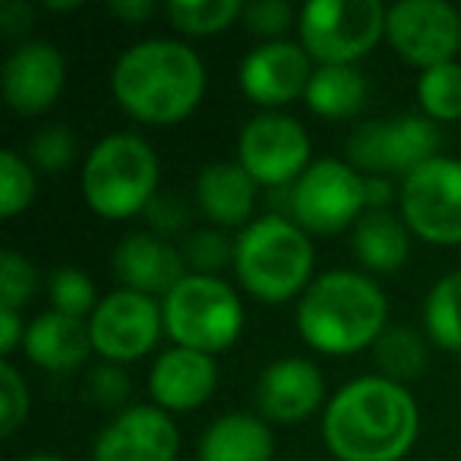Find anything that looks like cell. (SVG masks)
Instances as JSON below:
<instances>
[{"label": "cell", "mask_w": 461, "mask_h": 461, "mask_svg": "<svg viewBox=\"0 0 461 461\" xmlns=\"http://www.w3.org/2000/svg\"><path fill=\"white\" fill-rule=\"evenodd\" d=\"M417 436V398L379 373L345 383L322 411V442L335 461H402Z\"/></svg>", "instance_id": "1"}, {"label": "cell", "mask_w": 461, "mask_h": 461, "mask_svg": "<svg viewBox=\"0 0 461 461\" xmlns=\"http://www.w3.org/2000/svg\"><path fill=\"white\" fill-rule=\"evenodd\" d=\"M111 98L117 108L146 127L184 123L203 104L209 77L199 51L184 39H142L111 67Z\"/></svg>", "instance_id": "2"}, {"label": "cell", "mask_w": 461, "mask_h": 461, "mask_svg": "<svg viewBox=\"0 0 461 461\" xmlns=\"http://www.w3.org/2000/svg\"><path fill=\"white\" fill-rule=\"evenodd\" d=\"M294 326L303 345L326 357L373 351L392 326L389 297L373 276L360 269H329L313 278L294 307Z\"/></svg>", "instance_id": "3"}, {"label": "cell", "mask_w": 461, "mask_h": 461, "mask_svg": "<svg viewBox=\"0 0 461 461\" xmlns=\"http://www.w3.org/2000/svg\"><path fill=\"white\" fill-rule=\"evenodd\" d=\"M234 278L259 303L301 301L316 278L313 238L288 215L253 218L234 238Z\"/></svg>", "instance_id": "4"}, {"label": "cell", "mask_w": 461, "mask_h": 461, "mask_svg": "<svg viewBox=\"0 0 461 461\" xmlns=\"http://www.w3.org/2000/svg\"><path fill=\"white\" fill-rule=\"evenodd\" d=\"M161 161L152 142L130 130H117L86 152L79 171V190L104 221H127L149 209L161 193Z\"/></svg>", "instance_id": "5"}, {"label": "cell", "mask_w": 461, "mask_h": 461, "mask_svg": "<svg viewBox=\"0 0 461 461\" xmlns=\"http://www.w3.org/2000/svg\"><path fill=\"white\" fill-rule=\"evenodd\" d=\"M161 316H165V339H171V345L212 357L228 351L240 339L247 322L238 288L221 276H196V272H186L177 288L161 297Z\"/></svg>", "instance_id": "6"}, {"label": "cell", "mask_w": 461, "mask_h": 461, "mask_svg": "<svg viewBox=\"0 0 461 461\" xmlns=\"http://www.w3.org/2000/svg\"><path fill=\"white\" fill-rule=\"evenodd\" d=\"M385 16L379 0H310L297 16V41L316 67H357L385 41Z\"/></svg>", "instance_id": "7"}, {"label": "cell", "mask_w": 461, "mask_h": 461, "mask_svg": "<svg viewBox=\"0 0 461 461\" xmlns=\"http://www.w3.org/2000/svg\"><path fill=\"white\" fill-rule=\"evenodd\" d=\"M442 136L433 121L420 111L360 121L345 140V161L364 177H398L427 165L439 155Z\"/></svg>", "instance_id": "8"}, {"label": "cell", "mask_w": 461, "mask_h": 461, "mask_svg": "<svg viewBox=\"0 0 461 461\" xmlns=\"http://www.w3.org/2000/svg\"><path fill=\"white\" fill-rule=\"evenodd\" d=\"M366 215V177L345 158H316L291 186V218L310 238L354 230Z\"/></svg>", "instance_id": "9"}, {"label": "cell", "mask_w": 461, "mask_h": 461, "mask_svg": "<svg viewBox=\"0 0 461 461\" xmlns=\"http://www.w3.org/2000/svg\"><path fill=\"white\" fill-rule=\"evenodd\" d=\"M398 215L429 247H461V158L436 155L398 184Z\"/></svg>", "instance_id": "10"}, {"label": "cell", "mask_w": 461, "mask_h": 461, "mask_svg": "<svg viewBox=\"0 0 461 461\" xmlns=\"http://www.w3.org/2000/svg\"><path fill=\"white\" fill-rule=\"evenodd\" d=\"M238 165L259 190H285L313 165V142L288 111H257L238 133Z\"/></svg>", "instance_id": "11"}, {"label": "cell", "mask_w": 461, "mask_h": 461, "mask_svg": "<svg viewBox=\"0 0 461 461\" xmlns=\"http://www.w3.org/2000/svg\"><path fill=\"white\" fill-rule=\"evenodd\" d=\"M86 322H89L92 351L104 364H117V366L140 364L165 339L161 301L127 288L108 291L98 301L95 313Z\"/></svg>", "instance_id": "12"}, {"label": "cell", "mask_w": 461, "mask_h": 461, "mask_svg": "<svg viewBox=\"0 0 461 461\" xmlns=\"http://www.w3.org/2000/svg\"><path fill=\"white\" fill-rule=\"evenodd\" d=\"M385 41L420 73L458 60L461 10L446 0H398L385 16Z\"/></svg>", "instance_id": "13"}, {"label": "cell", "mask_w": 461, "mask_h": 461, "mask_svg": "<svg viewBox=\"0 0 461 461\" xmlns=\"http://www.w3.org/2000/svg\"><path fill=\"white\" fill-rule=\"evenodd\" d=\"M316 64L301 41H259L238 67V86L259 111H285L307 95Z\"/></svg>", "instance_id": "14"}, {"label": "cell", "mask_w": 461, "mask_h": 461, "mask_svg": "<svg viewBox=\"0 0 461 461\" xmlns=\"http://www.w3.org/2000/svg\"><path fill=\"white\" fill-rule=\"evenodd\" d=\"M67 86V60L54 41H16L0 67L4 102L16 117H41L58 104Z\"/></svg>", "instance_id": "15"}, {"label": "cell", "mask_w": 461, "mask_h": 461, "mask_svg": "<svg viewBox=\"0 0 461 461\" xmlns=\"http://www.w3.org/2000/svg\"><path fill=\"white\" fill-rule=\"evenodd\" d=\"M180 429L155 404H130L92 442V461H177Z\"/></svg>", "instance_id": "16"}, {"label": "cell", "mask_w": 461, "mask_h": 461, "mask_svg": "<svg viewBox=\"0 0 461 461\" xmlns=\"http://www.w3.org/2000/svg\"><path fill=\"white\" fill-rule=\"evenodd\" d=\"M257 414L266 423H303L326 411L329 389L322 370L310 357H278L257 379Z\"/></svg>", "instance_id": "17"}, {"label": "cell", "mask_w": 461, "mask_h": 461, "mask_svg": "<svg viewBox=\"0 0 461 461\" xmlns=\"http://www.w3.org/2000/svg\"><path fill=\"white\" fill-rule=\"evenodd\" d=\"M111 272L121 288L161 301L186 276V263L180 244L174 240L158 238L152 230H130L114 244Z\"/></svg>", "instance_id": "18"}, {"label": "cell", "mask_w": 461, "mask_h": 461, "mask_svg": "<svg viewBox=\"0 0 461 461\" xmlns=\"http://www.w3.org/2000/svg\"><path fill=\"white\" fill-rule=\"evenodd\" d=\"M149 395L152 404L167 414H190L203 408L218 389V364L212 354L171 345L152 360L149 370Z\"/></svg>", "instance_id": "19"}, {"label": "cell", "mask_w": 461, "mask_h": 461, "mask_svg": "<svg viewBox=\"0 0 461 461\" xmlns=\"http://www.w3.org/2000/svg\"><path fill=\"white\" fill-rule=\"evenodd\" d=\"M196 215L205 218L209 228L244 230L253 221L259 205V186L244 167L234 161H212L196 174L193 184Z\"/></svg>", "instance_id": "20"}, {"label": "cell", "mask_w": 461, "mask_h": 461, "mask_svg": "<svg viewBox=\"0 0 461 461\" xmlns=\"http://www.w3.org/2000/svg\"><path fill=\"white\" fill-rule=\"evenodd\" d=\"M23 351H26L29 364L45 373H73L89 360V354H95L89 339V322L73 320L58 310H45L29 322Z\"/></svg>", "instance_id": "21"}, {"label": "cell", "mask_w": 461, "mask_h": 461, "mask_svg": "<svg viewBox=\"0 0 461 461\" xmlns=\"http://www.w3.org/2000/svg\"><path fill=\"white\" fill-rule=\"evenodd\" d=\"M196 461H276L272 423L250 411H230L205 427Z\"/></svg>", "instance_id": "22"}, {"label": "cell", "mask_w": 461, "mask_h": 461, "mask_svg": "<svg viewBox=\"0 0 461 461\" xmlns=\"http://www.w3.org/2000/svg\"><path fill=\"white\" fill-rule=\"evenodd\" d=\"M411 238L398 212H366L351 230V253L366 276H392L408 263Z\"/></svg>", "instance_id": "23"}, {"label": "cell", "mask_w": 461, "mask_h": 461, "mask_svg": "<svg viewBox=\"0 0 461 461\" xmlns=\"http://www.w3.org/2000/svg\"><path fill=\"white\" fill-rule=\"evenodd\" d=\"M370 83L357 67H316L303 104L322 121H354L366 108Z\"/></svg>", "instance_id": "24"}, {"label": "cell", "mask_w": 461, "mask_h": 461, "mask_svg": "<svg viewBox=\"0 0 461 461\" xmlns=\"http://www.w3.org/2000/svg\"><path fill=\"white\" fill-rule=\"evenodd\" d=\"M373 364L379 376L398 385H411L429 370V339L414 326L392 322L373 345Z\"/></svg>", "instance_id": "25"}, {"label": "cell", "mask_w": 461, "mask_h": 461, "mask_svg": "<svg viewBox=\"0 0 461 461\" xmlns=\"http://www.w3.org/2000/svg\"><path fill=\"white\" fill-rule=\"evenodd\" d=\"M423 335L442 351L461 354V269H452L433 282L420 310Z\"/></svg>", "instance_id": "26"}, {"label": "cell", "mask_w": 461, "mask_h": 461, "mask_svg": "<svg viewBox=\"0 0 461 461\" xmlns=\"http://www.w3.org/2000/svg\"><path fill=\"white\" fill-rule=\"evenodd\" d=\"M244 0H167L165 20L184 39H212L238 26Z\"/></svg>", "instance_id": "27"}, {"label": "cell", "mask_w": 461, "mask_h": 461, "mask_svg": "<svg viewBox=\"0 0 461 461\" xmlns=\"http://www.w3.org/2000/svg\"><path fill=\"white\" fill-rule=\"evenodd\" d=\"M417 108L433 123L461 121V60L429 67L417 77Z\"/></svg>", "instance_id": "28"}, {"label": "cell", "mask_w": 461, "mask_h": 461, "mask_svg": "<svg viewBox=\"0 0 461 461\" xmlns=\"http://www.w3.org/2000/svg\"><path fill=\"white\" fill-rule=\"evenodd\" d=\"M48 301L51 310L67 313L73 320H89L98 307V288L92 282V276L77 266H58V269L48 276Z\"/></svg>", "instance_id": "29"}, {"label": "cell", "mask_w": 461, "mask_h": 461, "mask_svg": "<svg viewBox=\"0 0 461 461\" xmlns=\"http://www.w3.org/2000/svg\"><path fill=\"white\" fill-rule=\"evenodd\" d=\"M39 193V171L29 165L26 155L16 149L0 152V218H16L35 203Z\"/></svg>", "instance_id": "30"}, {"label": "cell", "mask_w": 461, "mask_h": 461, "mask_svg": "<svg viewBox=\"0 0 461 461\" xmlns=\"http://www.w3.org/2000/svg\"><path fill=\"white\" fill-rule=\"evenodd\" d=\"M186 272L196 276H221L224 269H234V240L221 228H193L180 240Z\"/></svg>", "instance_id": "31"}, {"label": "cell", "mask_w": 461, "mask_h": 461, "mask_svg": "<svg viewBox=\"0 0 461 461\" xmlns=\"http://www.w3.org/2000/svg\"><path fill=\"white\" fill-rule=\"evenodd\" d=\"M79 140L67 123H45L32 133L26 146V158L35 171L41 174H60L77 161Z\"/></svg>", "instance_id": "32"}, {"label": "cell", "mask_w": 461, "mask_h": 461, "mask_svg": "<svg viewBox=\"0 0 461 461\" xmlns=\"http://www.w3.org/2000/svg\"><path fill=\"white\" fill-rule=\"evenodd\" d=\"M142 218H146L152 234H158V238L165 240H174L180 238L184 240L186 234L193 230V218H196V205H193V196H180V193H167L161 190L158 196L149 203V209L142 212Z\"/></svg>", "instance_id": "33"}, {"label": "cell", "mask_w": 461, "mask_h": 461, "mask_svg": "<svg viewBox=\"0 0 461 461\" xmlns=\"http://www.w3.org/2000/svg\"><path fill=\"white\" fill-rule=\"evenodd\" d=\"M39 269L20 250H4L0 257V307L23 313L39 291Z\"/></svg>", "instance_id": "34"}, {"label": "cell", "mask_w": 461, "mask_h": 461, "mask_svg": "<svg viewBox=\"0 0 461 461\" xmlns=\"http://www.w3.org/2000/svg\"><path fill=\"white\" fill-rule=\"evenodd\" d=\"M297 16L301 10L291 7L288 0H253V4H244L240 26L259 41H282L288 29H297Z\"/></svg>", "instance_id": "35"}, {"label": "cell", "mask_w": 461, "mask_h": 461, "mask_svg": "<svg viewBox=\"0 0 461 461\" xmlns=\"http://www.w3.org/2000/svg\"><path fill=\"white\" fill-rule=\"evenodd\" d=\"M29 411H32V395H29L26 376L14 360H4L0 364V433L14 436L29 420Z\"/></svg>", "instance_id": "36"}, {"label": "cell", "mask_w": 461, "mask_h": 461, "mask_svg": "<svg viewBox=\"0 0 461 461\" xmlns=\"http://www.w3.org/2000/svg\"><path fill=\"white\" fill-rule=\"evenodd\" d=\"M130 376H127V366H117V364H98L89 370L86 376V398H89L95 408L104 411H114L121 414L123 408H130L127 398H130Z\"/></svg>", "instance_id": "37"}, {"label": "cell", "mask_w": 461, "mask_h": 461, "mask_svg": "<svg viewBox=\"0 0 461 461\" xmlns=\"http://www.w3.org/2000/svg\"><path fill=\"white\" fill-rule=\"evenodd\" d=\"M32 26H35L32 4H23V0H7V4H0V32L7 35V39L29 41L26 35L32 32Z\"/></svg>", "instance_id": "38"}, {"label": "cell", "mask_w": 461, "mask_h": 461, "mask_svg": "<svg viewBox=\"0 0 461 461\" xmlns=\"http://www.w3.org/2000/svg\"><path fill=\"white\" fill-rule=\"evenodd\" d=\"M26 329H29V322L20 310L0 307V354H4V360H10L16 348H23V341H26Z\"/></svg>", "instance_id": "39"}, {"label": "cell", "mask_w": 461, "mask_h": 461, "mask_svg": "<svg viewBox=\"0 0 461 461\" xmlns=\"http://www.w3.org/2000/svg\"><path fill=\"white\" fill-rule=\"evenodd\" d=\"M398 205V186L389 177H366V212H392Z\"/></svg>", "instance_id": "40"}, {"label": "cell", "mask_w": 461, "mask_h": 461, "mask_svg": "<svg viewBox=\"0 0 461 461\" xmlns=\"http://www.w3.org/2000/svg\"><path fill=\"white\" fill-rule=\"evenodd\" d=\"M108 10H111V16H117V20L127 23V26H140V23L152 20L158 7H155L152 0H114Z\"/></svg>", "instance_id": "41"}, {"label": "cell", "mask_w": 461, "mask_h": 461, "mask_svg": "<svg viewBox=\"0 0 461 461\" xmlns=\"http://www.w3.org/2000/svg\"><path fill=\"white\" fill-rule=\"evenodd\" d=\"M45 10H48V14H73V10H79V0H64V4H58V0H48Z\"/></svg>", "instance_id": "42"}, {"label": "cell", "mask_w": 461, "mask_h": 461, "mask_svg": "<svg viewBox=\"0 0 461 461\" xmlns=\"http://www.w3.org/2000/svg\"><path fill=\"white\" fill-rule=\"evenodd\" d=\"M16 461H70V458H64V455H54V452H29V455H23V458H16Z\"/></svg>", "instance_id": "43"}]
</instances>
